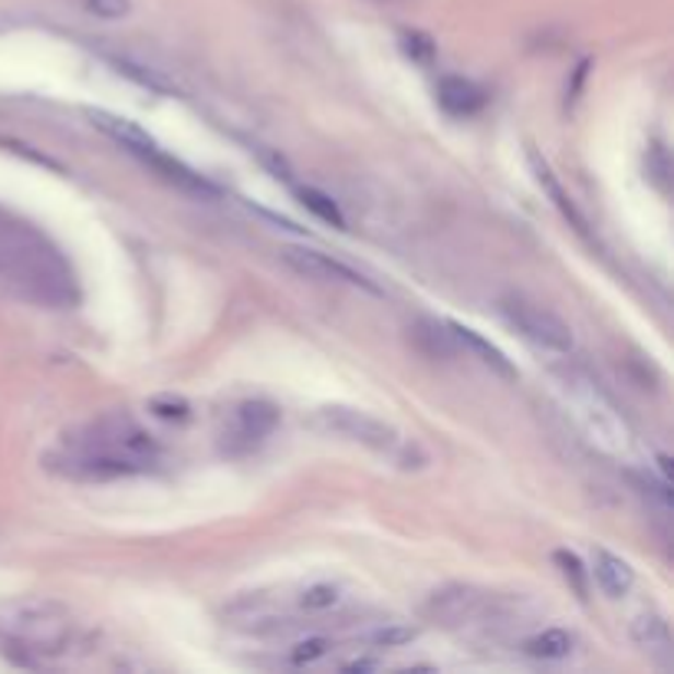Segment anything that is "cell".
<instances>
[{
	"label": "cell",
	"instance_id": "obj_1",
	"mask_svg": "<svg viewBox=\"0 0 674 674\" xmlns=\"http://www.w3.org/2000/svg\"><path fill=\"white\" fill-rule=\"evenodd\" d=\"M0 290L44 310H73L80 303L77 274L60 247L4 208H0Z\"/></svg>",
	"mask_w": 674,
	"mask_h": 674
},
{
	"label": "cell",
	"instance_id": "obj_2",
	"mask_svg": "<svg viewBox=\"0 0 674 674\" xmlns=\"http://www.w3.org/2000/svg\"><path fill=\"white\" fill-rule=\"evenodd\" d=\"M67 448L123 461V464L136 467L139 474L152 470L155 461H159V441H155L139 421H132V418L123 415V411L103 415V418L90 421L86 428L67 434Z\"/></svg>",
	"mask_w": 674,
	"mask_h": 674
},
{
	"label": "cell",
	"instance_id": "obj_3",
	"mask_svg": "<svg viewBox=\"0 0 674 674\" xmlns=\"http://www.w3.org/2000/svg\"><path fill=\"white\" fill-rule=\"evenodd\" d=\"M8 648L37 651V654H57L70 641V615L57 602H21L4 618Z\"/></svg>",
	"mask_w": 674,
	"mask_h": 674
},
{
	"label": "cell",
	"instance_id": "obj_4",
	"mask_svg": "<svg viewBox=\"0 0 674 674\" xmlns=\"http://www.w3.org/2000/svg\"><path fill=\"white\" fill-rule=\"evenodd\" d=\"M316 425L336 438H346V441H356L369 451H379V454H402L405 444L398 438V431L392 425H385L382 418L369 415V411H359V408H342V405H329L316 415Z\"/></svg>",
	"mask_w": 674,
	"mask_h": 674
},
{
	"label": "cell",
	"instance_id": "obj_5",
	"mask_svg": "<svg viewBox=\"0 0 674 674\" xmlns=\"http://www.w3.org/2000/svg\"><path fill=\"white\" fill-rule=\"evenodd\" d=\"M497 310H500V316L507 319V326L516 329V333H520L523 339H530L533 346L549 349V352H569V349H572V333H569V326H566L556 313H549L546 306H536V303H530V300H523V297H503V300L497 303Z\"/></svg>",
	"mask_w": 674,
	"mask_h": 674
},
{
	"label": "cell",
	"instance_id": "obj_6",
	"mask_svg": "<svg viewBox=\"0 0 674 674\" xmlns=\"http://www.w3.org/2000/svg\"><path fill=\"white\" fill-rule=\"evenodd\" d=\"M280 425V408L264 402V398H251V402H241L234 411H231V425L228 431L221 434V448L234 457L241 454H251L254 448H260L274 428Z\"/></svg>",
	"mask_w": 674,
	"mask_h": 674
},
{
	"label": "cell",
	"instance_id": "obj_7",
	"mask_svg": "<svg viewBox=\"0 0 674 674\" xmlns=\"http://www.w3.org/2000/svg\"><path fill=\"white\" fill-rule=\"evenodd\" d=\"M566 385H569L576 405L582 408V421H585V428L595 434V441H602L608 451L625 448V444H628V431H625V425L618 421L615 408L605 402V395H602L592 382H576V379H569Z\"/></svg>",
	"mask_w": 674,
	"mask_h": 674
},
{
	"label": "cell",
	"instance_id": "obj_8",
	"mask_svg": "<svg viewBox=\"0 0 674 674\" xmlns=\"http://www.w3.org/2000/svg\"><path fill=\"white\" fill-rule=\"evenodd\" d=\"M487 608H490V595L477 592L474 585H448L434 592L428 602V615L448 628L477 625L480 618H487Z\"/></svg>",
	"mask_w": 674,
	"mask_h": 674
},
{
	"label": "cell",
	"instance_id": "obj_9",
	"mask_svg": "<svg viewBox=\"0 0 674 674\" xmlns=\"http://www.w3.org/2000/svg\"><path fill=\"white\" fill-rule=\"evenodd\" d=\"M283 264L306 277V280H316V283H349V287H365V290H375L369 280H362L356 270H349L346 264L333 260L329 254H319V251H306V247H287L283 251Z\"/></svg>",
	"mask_w": 674,
	"mask_h": 674
},
{
	"label": "cell",
	"instance_id": "obj_10",
	"mask_svg": "<svg viewBox=\"0 0 674 674\" xmlns=\"http://www.w3.org/2000/svg\"><path fill=\"white\" fill-rule=\"evenodd\" d=\"M90 116V123L100 129V132H106L109 139H116L126 152H132V155H142L146 149H152V146H159L142 126H136L132 119H119V116H113V113H103V109H90L86 113Z\"/></svg>",
	"mask_w": 674,
	"mask_h": 674
},
{
	"label": "cell",
	"instance_id": "obj_11",
	"mask_svg": "<svg viewBox=\"0 0 674 674\" xmlns=\"http://www.w3.org/2000/svg\"><path fill=\"white\" fill-rule=\"evenodd\" d=\"M592 569H595V582H599L602 592L612 595V599L628 595L631 585H635V569H631L621 556H615V553H608V549H595Z\"/></svg>",
	"mask_w": 674,
	"mask_h": 674
},
{
	"label": "cell",
	"instance_id": "obj_12",
	"mask_svg": "<svg viewBox=\"0 0 674 674\" xmlns=\"http://www.w3.org/2000/svg\"><path fill=\"white\" fill-rule=\"evenodd\" d=\"M631 635L635 641L648 651V654H658L664 664H671L674 658V638H671V628L667 621L658 615V612H644L631 621Z\"/></svg>",
	"mask_w": 674,
	"mask_h": 674
},
{
	"label": "cell",
	"instance_id": "obj_13",
	"mask_svg": "<svg viewBox=\"0 0 674 674\" xmlns=\"http://www.w3.org/2000/svg\"><path fill=\"white\" fill-rule=\"evenodd\" d=\"M415 342L421 352H428L431 359H457L464 349L451 333V323H438V319H418L411 329Z\"/></svg>",
	"mask_w": 674,
	"mask_h": 674
},
{
	"label": "cell",
	"instance_id": "obj_14",
	"mask_svg": "<svg viewBox=\"0 0 674 674\" xmlns=\"http://www.w3.org/2000/svg\"><path fill=\"white\" fill-rule=\"evenodd\" d=\"M438 103L451 116H474L484 106V93L474 83L461 80V77H444L438 83Z\"/></svg>",
	"mask_w": 674,
	"mask_h": 674
},
{
	"label": "cell",
	"instance_id": "obj_15",
	"mask_svg": "<svg viewBox=\"0 0 674 674\" xmlns=\"http://www.w3.org/2000/svg\"><path fill=\"white\" fill-rule=\"evenodd\" d=\"M451 333H454V339L461 342L464 352H474V356H477L484 365H490L493 372H500V375H507V379H516L513 362H510L493 342H487L480 333H474V329H467V326H461V323H451Z\"/></svg>",
	"mask_w": 674,
	"mask_h": 674
},
{
	"label": "cell",
	"instance_id": "obj_16",
	"mask_svg": "<svg viewBox=\"0 0 674 674\" xmlns=\"http://www.w3.org/2000/svg\"><path fill=\"white\" fill-rule=\"evenodd\" d=\"M572 644L576 638L566 628H543L523 641V651L536 661H559V658H569Z\"/></svg>",
	"mask_w": 674,
	"mask_h": 674
},
{
	"label": "cell",
	"instance_id": "obj_17",
	"mask_svg": "<svg viewBox=\"0 0 674 674\" xmlns=\"http://www.w3.org/2000/svg\"><path fill=\"white\" fill-rule=\"evenodd\" d=\"M530 162H533L536 182H539V185L546 188V195L553 198V205L559 208V214H562V218H566V221H569V224H572L576 231H585V221H582V214H579V211H576V205H572V201L566 198V191H562V185H559V182L553 178L549 165H546V162H543L539 155H530Z\"/></svg>",
	"mask_w": 674,
	"mask_h": 674
},
{
	"label": "cell",
	"instance_id": "obj_18",
	"mask_svg": "<svg viewBox=\"0 0 674 674\" xmlns=\"http://www.w3.org/2000/svg\"><path fill=\"white\" fill-rule=\"evenodd\" d=\"M415 635H418V628H411L405 621H385V625L369 631V641L375 648H402V644L415 641Z\"/></svg>",
	"mask_w": 674,
	"mask_h": 674
},
{
	"label": "cell",
	"instance_id": "obj_19",
	"mask_svg": "<svg viewBox=\"0 0 674 674\" xmlns=\"http://www.w3.org/2000/svg\"><path fill=\"white\" fill-rule=\"evenodd\" d=\"M300 198H303V205H306L316 218H323L326 224H333V228H346L342 211H339V208H336V201H333V198H326L323 191H316V188H300Z\"/></svg>",
	"mask_w": 674,
	"mask_h": 674
},
{
	"label": "cell",
	"instance_id": "obj_20",
	"mask_svg": "<svg viewBox=\"0 0 674 674\" xmlns=\"http://www.w3.org/2000/svg\"><path fill=\"white\" fill-rule=\"evenodd\" d=\"M300 605L310 608V612H326V608L339 605V589L336 585H310L300 595Z\"/></svg>",
	"mask_w": 674,
	"mask_h": 674
},
{
	"label": "cell",
	"instance_id": "obj_21",
	"mask_svg": "<svg viewBox=\"0 0 674 674\" xmlns=\"http://www.w3.org/2000/svg\"><path fill=\"white\" fill-rule=\"evenodd\" d=\"M329 648H333V644H329L326 638H306V641H300V644L293 648V664H313V661L326 658Z\"/></svg>",
	"mask_w": 674,
	"mask_h": 674
},
{
	"label": "cell",
	"instance_id": "obj_22",
	"mask_svg": "<svg viewBox=\"0 0 674 674\" xmlns=\"http://www.w3.org/2000/svg\"><path fill=\"white\" fill-rule=\"evenodd\" d=\"M556 562L562 566V576H566V579H572L576 592L585 599V572H582V562H579L572 553H566V549H559V553H556Z\"/></svg>",
	"mask_w": 674,
	"mask_h": 674
},
{
	"label": "cell",
	"instance_id": "obj_23",
	"mask_svg": "<svg viewBox=\"0 0 674 674\" xmlns=\"http://www.w3.org/2000/svg\"><path fill=\"white\" fill-rule=\"evenodd\" d=\"M86 8L96 14V18H106V21H119L132 11L129 0H86Z\"/></svg>",
	"mask_w": 674,
	"mask_h": 674
},
{
	"label": "cell",
	"instance_id": "obj_24",
	"mask_svg": "<svg viewBox=\"0 0 674 674\" xmlns=\"http://www.w3.org/2000/svg\"><path fill=\"white\" fill-rule=\"evenodd\" d=\"M402 44H405V54L415 57V60H421V63H428V60L434 57V44H431L425 34H405Z\"/></svg>",
	"mask_w": 674,
	"mask_h": 674
},
{
	"label": "cell",
	"instance_id": "obj_25",
	"mask_svg": "<svg viewBox=\"0 0 674 674\" xmlns=\"http://www.w3.org/2000/svg\"><path fill=\"white\" fill-rule=\"evenodd\" d=\"M648 155L654 159V165L648 162V175L658 182V188H667V155H664V149H661V146H654Z\"/></svg>",
	"mask_w": 674,
	"mask_h": 674
},
{
	"label": "cell",
	"instance_id": "obj_26",
	"mask_svg": "<svg viewBox=\"0 0 674 674\" xmlns=\"http://www.w3.org/2000/svg\"><path fill=\"white\" fill-rule=\"evenodd\" d=\"M152 408H155V415H162V418H188V405L185 402H168V398H159V402H152Z\"/></svg>",
	"mask_w": 674,
	"mask_h": 674
}]
</instances>
